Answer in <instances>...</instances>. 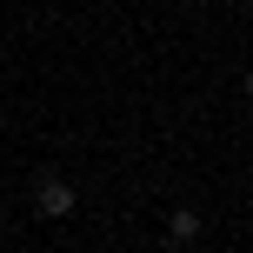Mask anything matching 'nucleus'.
Masks as SVG:
<instances>
[{
	"label": "nucleus",
	"mask_w": 253,
	"mask_h": 253,
	"mask_svg": "<svg viewBox=\"0 0 253 253\" xmlns=\"http://www.w3.org/2000/svg\"><path fill=\"white\" fill-rule=\"evenodd\" d=\"M40 213H47V220H60V213H74V193H67L60 180H47V187H40Z\"/></svg>",
	"instance_id": "1"
},
{
	"label": "nucleus",
	"mask_w": 253,
	"mask_h": 253,
	"mask_svg": "<svg viewBox=\"0 0 253 253\" xmlns=\"http://www.w3.org/2000/svg\"><path fill=\"white\" fill-rule=\"evenodd\" d=\"M173 233H180V240H193V233H200V213H193V207H180V213H173Z\"/></svg>",
	"instance_id": "2"
}]
</instances>
